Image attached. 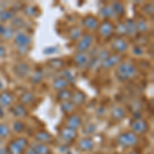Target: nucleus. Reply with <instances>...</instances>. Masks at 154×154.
<instances>
[{
  "label": "nucleus",
  "mask_w": 154,
  "mask_h": 154,
  "mask_svg": "<svg viewBox=\"0 0 154 154\" xmlns=\"http://www.w3.org/2000/svg\"><path fill=\"white\" fill-rule=\"evenodd\" d=\"M116 77L121 81L130 80L137 75V68L134 64L128 62H121L116 67Z\"/></svg>",
  "instance_id": "1"
},
{
  "label": "nucleus",
  "mask_w": 154,
  "mask_h": 154,
  "mask_svg": "<svg viewBox=\"0 0 154 154\" xmlns=\"http://www.w3.org/2000/svg\"><path fill=\"white\" fill-rule=\"evenodd\" d=\"M117 143L122 147H135L139 143V137L133 131H126L118 136Z\"/></svg>",
  "instance_id": "2"
},
{
  "label": "nucleus",
  "mask_w": 154,
  "mask_h": 154,
  "mask_svg": "<svg viewBox=\"0 0 154 154\" xmlns=\"http://www.w3.org/2000/svg\"><path fill=\"white\" fill-rule=\"evenodd\" d=\"M27 146H28V140L26 138H18L8 144L7 150L9 154H23Z\"/></svg>",
  "instance_id": "3"
},
{
  "label": "nucleus",
  "mask_w": 154,
  "mask_h": 154,
  "mask_svg": "<svg viewBox=\"0 0 154 154\" xmlns=\"http://www.w3.org/2000/svg\"><path fill=\"white\" fill-rule=\"evenodd\" d=\"M94 42V37L91 34H84L83 36H81V38L79 39L78 43L76 45L77 53H83L85 54L88 51V48L91 46Z\"/></svg>",
  "instance_id": "4"
},
{
  "label": "nucleus",
  "mask_w": 154,
  "mask_h": 154,
  "mask_svg": "<svg viewBox=\"0 0 154 154\" xmlns=\"http://www.w3.org/2000/svg\"><path fill=\"white\" fill-rule=\"evenodd\" d=\"M131 130L133 133H135L136 135H143L146 134L149 130V125L144 119H135V120L131 122Z\"/></svg>",
  "instance_id": "5"
},
{
  "label": "nucleus",
  "mask_w": 154,
  "mask_h": 154,
  "mask_svg": "<svg viewBox=\"0 0 154 154\" xmlns=\"http://www.w3.org/2000/svg\"><path fill=\"white\" fill-rule=\"evenodd\" d=\"M31 41V36L24 32H19L14 35V43L16 45H18V48H28Z\"/></svg>",
  "instance_id": "6"
},
{
  "label": "nucleus",
  "mask_w": 154,
  "mask_h": 154,
  "mask_svg": "<svg viewBox=\"0 0 154 154\" xmlns=\"http://www.w3.org/2000/svg\"><path fill=\"white\" fill-rule=\"evenodd\" d=\"M119 63H121V57L118 54H109L108 58L102 62L101 65L104 69H111L113 67L117 66Z\"/></svg>",
  "instance_id": "7"
},
{
  "label": "nucleus",
  "mask_w": 154,
  "mask_h": 154,
  "mask_svg": "<svg viewBox=\"0 0 154 154\" xmlns=\"http://www.w3.org/2000/svg\"><path fill=\"white\" fill-rule=\"evenodd\" d=\"M99 33L101 36L103 37H109L112 35V33L114 32V26L111 22L109 21H104L101 24H99L98 27Z\"/></svg>",
  "instance_id": "8"
},
{
  "label": "nucleus",
  "mask_w": 154,
  "mask_h": 154,
  "mask_svg": "<svg viewBox=\"0 0 154 154\" xmlns=\"http://www.w3.org/2000/svg\"><path fill=\"white\" fill-rule=\"evenodd\" d=\"M82 125V121H81V118L79 117L76 114H71V115L68 116L66 120V128H69L71 130L77 131L79 128Z\"/></svg>",
  "instance_id": "9"
},
{
  "label": "nucleus",
  "mask_w": 154,
  "mask_h": 154,
  "mask_svg": "<svg viewBox=\"0 0 154 154\" xmlns=\"http://www.w3.org/2000/svg\"><path fill=\"white\" fill-rule=\"evenodd\" d=\"M128 48V44L122 37H117L115 38L112 42V48L116 53L120 54V53H125L126 51V49Z\"/></svg>",
  "instance_id": "10"
},
{
  "label": "nucleus",
  "mask_w": 154,
  "mask_h": 154,
  "mask_svg": "<svg viewBox=\"0 0 154 154\" xmlns=\"http://www.w3.org/2000/svg\"><path fill=\"white\" fill-rule=\"evenodd\" d=\"M60 136H61L62 140L66 141V142H72L76 139L77 131L74 130H71L69 128H63L60 131Z\"/></svg>",
  "instance_id": "11"
},
{
  "label": "nucleus",
  "mask_w": 154,
  "mask_h": 154,
  "mask_svg": "<svg viewBox=\"0 0 154 154\" xmlns=\"http://www.w3.org/2000/svg\"><path fill=\"white\" fill-rule=\"evenodd\" d=\"M35 142L36 143H41V144H48V143H51L53 142V136L51 135L49 133L45 131H40L38 133H36L35 137Z\"/></svg>",
  "instance_id": "12"
},
{
  "label": "nucleus",
  "mask_w": 154,
  "mask_h": 154,
  "mask_svg": "<svg viewBox=\"0 0 154 154\" xmlns=\"http://www.w3.org/2000/svg\"><path fill=\"white\" fill-rule=\"evenodd\" d=\"M83 26L88 30H97L99 27V21L98 19L93 16H88L83 19L82 21Z\"/></svg>",
  "instance_id": "13"
},
{
  "label": "nucleus",
  "mask_w": 154,
  "mask_h": 154,
  "mask_svg": "<svg viewBox=\"0 0 154 154\" xmlns=\"http://www.w3.org/2000/svg\"><path fill=\"white\" fill-rule=\"evenodd\" d=\"M14 72H16L17 76L24 78V77L28 76L30 73V67L27 65L26 63H19L14 68Z\"/></svg>",
  "instance_id": "14"
},
{
  "label": "nucleus",
  "mask_w": 154,
  "mask_h": 154,
  "mask_svg": "<svg viewBox=\"0 0 154 154\" xmlns=\"http://www.w3.org/2000/svg\"><path fill=\"white\" fill-rule=\"evenodd\" d=\"M94 146H95V143L91 138H83L78 143V148L81 151H91L93 150Z\"/></svg>",
  "instance_id": "15"
},
{
  "label": "nucleus",
  "mask_w": 154,
  "mask_h": 154,
  "mask_svg": "<svg viewBox=\"0 0 154 154\" xmlns=\"http://www.w3.org/2000/svg\"><path fill=\"white\" fill-rule=\"evenodd\" d=\"M14 102V96L8 91L0 94V107H9Z\"/></svg>",
  "instance_id": "16"
},
{
  "label": "nucleus",
  "mask_w": 154,
  "mask_h": 154,
  "mask_svg": "<svg viewBox=\"0 0 154 154\" xmlns=\"http://www.w3.org/2000/svg\"><path fill=\"white\" fill-rule=\"evenodd\" d=\"M30 148L35 151L37 154H51V149H49L48 146L45 145V144L34 142L30 146Z\"/></svg>",
  "instance_id": "17"
},
{
  "label": "nucleus",
  "mask_w": 154,
  "mask_h": 154,
  "mask_svg": "<svg viewBox=\"0 0 154 154\" xmlns=\"http://www.w3.org/2000/svg\"><path fill=\"white\" fill-rule=\"evenodd\" d=\"M74 62L77 66L79 67H84L88 64L89 62V58L86 54L83 53H77L75 56H74Z\"/></svg>",
  "instance_id": "18"
},
{
  "label": "nucleus",
  "mask_w": 154,
  "mask_h": 154,
  "mask_svg": "<svg viewBox=\"0 0 154 154\" xmlns=\"http://www.w3.org/2000/svg\"><path fill=\"white\" fill-rule=\"evenodd\" d=\"M35 101V95L31 91H25V93L20 97V102L23 106L31 105Z\"/></svg>",
  "instance_id": "19"
},
{
  "label": "nucleus",
  "mask_w": 154,
  "mask_h": 154,
  "mask_svg": "<svg viewBox=\"0 0 154 154\" xmlns=\"http://www.w3.org/2000/svg\"><path fill=\"white\" fill-rule=\"evenodd\" d=\"M11 111L12 113V115L16 116L18 118L25 117L27 115V109L25 108V106H23L22 104H18V105H14L12 108H11Z\"/></svg>",
  "instance_id": "20"
},
{
  "label": "nucleus",
  "mask_w": 154,
  "mask_h": 154,
  "mask_svg": "<svg viewBox=\"0 0 154 154\" xmlns=\"http://www.w3.org/2000/svg\"><path fill=\"white\" fill-rule=\"evenodd\" d=\"M86 100V96L84 95L82 91H76V93L72 94L71 97V102L76 106H80L85 102Z\"/></svg>",
  "instance_id": "21"
},
{
  "label": "nucleus",
  "mask_w": 154,
  "mask_h": 154,
  "mask_svg": "<svg viewBox=\"0 0 154 154\" xmlns=\"http://www.w3.org/2000/svg\"><path fill=\"white\" fill-rule=\"evenodd\" d=\"M111 116L115 120L120 121L125 117V110L122 107H114L111 110Z\"/></svg>",
  "instance_id": "22"
},
{
  "label": "nucleus",
  "mask_w": 154,
  "mask_h": 154,
  "mask_svg": "<svg viewBox=\"0 0 154 154\" xmlns=\"http://www.w3.org/2000/svg\"><path fill=\"white\" fill-rule=\"evenodd\" d=\"M68 80L65 79L64 77H58L53 81V88L57 91H62V89H65L68 86Z\"/></svg>",
  "instance_id": "23"
},
{
  "label": "nucleus",
  "mask_w": 154,
  "mask_h": 154,
  "mask_svg": "<svg viewBox=\"0 0 154 154\" xmlns=\"http://www.w3.org/2000/svg\"><path fill=\"white\" fill-rule=\"evenodd\" d=\"M14 34V28L12 27H5V26H0V35L2 38L5 40H9Z\"/></svg>",
  "instance_id": "24"
},
{
  "label": "nucleus",
  "mask_w": 154,
  "mask_h": 154,
  "mask_svg": "<svg viewBox=\"0 0 154 154\" xmlns=\"http://www.w3.org/2000/svg\"><path fill=\"white\" fill-rule=\"evenodd\" d=\"M99 14H100L102 18H104V19H110V18H113V17L115 16L112 7H111L110 5H105V6L102 7V8L100 9V11H99Z\"/></svg>",
  "instance_id": "25"
},
{
  "label": "nucleus",
  "mask_w": 154,
  "mask_h": 154,
  "mask_svg": "<svg viewBox=\"0 0 154 154\" xmlns=\"http://www.w3.org/2000/svg\"><path fill=\"white\" fill-rule=\"evenodd\" d=\"M72 91L70 89H62V91H59L58 93V96H57V98H58L59 101L61 102H65V101H69L71 100V97H72Z\"/></svg>",
  "instance_id": "26"
},
{
  "label": "nucleus",
  "mask_w": 154,
  "mask_h": 154,
  "mask_svg": "<svg viewBox=\"0 0 154 154\" xmlns=\"http://www.w3.org/2000/svg\"><path fill=\"white\" fill-rule=\"evenodd\" d=\"M74 105L71 101H65L61 103V110L66 114H71L74 111Z\"/></svg>",
  "instance_id": "27"
},
{
  "label": "nucleus",
  "mask_w": 154,
  "mask_h": 154,
  "mask_svg": "<svg viewBox=\"0 0 154 154\" xmlns=\"http://www.w3.org/2000/svg\"><path fill=\"white\" fill-rule=\"evenodd\" d=\"M14 12L11 9H3L0 11V21L1 22H6L9 20L14 19Z\"/></svg>",
  "instance_id": "28"
},
{
  "label": "nucleus",
  "mask_w": 154,
  "mask_h": 154,
  "mask_svg": "<svg viewBox=\"0 0 154 154\" xmlns=\"http://www.w3.org/2000/svg\"><path fill=\"white\" fill-rule=\"evenodd\" d=\"M125 26H126V34L128 35H135L137 32V27H136V22L134 20H126Z\"/></svg>",
  "instance_id": "29"
},
{
  "label": "nucleus",
  "mask_w": 154,
  "mask_h": 154,
  "mask_svg": "<svg viewBox=\"0 0 154 154\" xmlns=\"http://www.w3.org/2000/svg\"><path fill=\"white\" fill-rule=\"evenodd\" d=\"M43 76H44L43 71L40 70V69H37V70L33 73V75H31V78H30V80H31L32 83L37 84V83L41 82V80L43 79Z\"/></svg>",
  "instance_id": "30"
},
{
  "label": "nucleus",
  "mask_w": 154,
  "mask_h": 154,
  "mask_svg": "<svg viewBox=\"0 0 154 154\" xmlns=\"http://www.w3.org/2000/svg\"><path fill=\"white\" fill-rule=\"evenodd\" d=\"M11 135V128L5 123H0V139H5Z\"/></svg>",
  "instance_id": "31"
},
{
  "label": "nucleus",
  "mask_w": 154,
  "mask_h": 154,
  "mask_svg": "<svg viewBox=\"0 0 154 154\" xmlns=\"http://www.w3.org/2000/svg\"><path fill=\"white\" fill-rule=\"evenodd\" d=\"M136 27H137V32H140V33H145L148 30V25L144 20H139L136 23Z\"/></svg>",
  "instance_id": "32"
},
{
  "label": "nucleus",
  "mask_w": 154,
  "mask_h": 154,
  "mask_svg": "<svg viewBox=\"0 0 154 154\" xmlns=\"http://www.w3.org/2000/svg\"><path fill=\"white\" fill-rule=\"evenodd\" d=\"M113 11L115 14H125V6H123L122 3H120V2H115V3H113L112 5Z\"/></svg>",
  "instance_id": "33"
},
{
  "label": "nucleus",
  "mask_w": 154,
  "mask_h": 154,
  "mask_svg": "<svg viewBox=\"0 0 154 154\" xmlns=\"http://www.w3.org/2000/svg\"><path fill=\"white\" fill-rule=\"evenodd\" d=\"M80 36H81V31L79 28L73 27L69 31V37H70V39H72V40H77Z\"/></svg>",
  "instance_id": "34"
},
{
  "label": "nucleus",
  "mask_w": 154,
  "mask_h": 154,
  "mask_svg": "<svg viewBox=\"0 0 154 154\" xmlns=\"http://www.w3.org/2000/svg\"><path fill=\"white\" fill-rule=\"evenodd\" d=\"M48 64L54 69H61L64 67V61L61 59H53L48 62Z\"/></svg>",
  "instance_id": "35"
},
{
  "label": "nucleus",
  "mask_w": 154,
  "mask_h": 154,
  "mask_svg": "<svg viewBox=\"0 0 154 154\" xmlns=\"http://www.w3.org/2000/svg\"><path fill=\"white\" fill-rule=\"evenodd\" d=\"M116 30V32H117L118 35L122 36V35H125L126 34V26H125V22H120L117 27H116V29L114 28V31Z\"/></svg>",
  "instance_id": "36"
},
{
  "label": "nucleus",
  "mask_w": 154,
  "mask_h": 154,
  "mask_svg": "<svg viewBox=\"0 0 154 154\" xmlns=\"http://www.w3.org/2000/svg\"><path fill=\"white\" fill-rule=\"evenodd\" d=\"M25 128V125L22 121H14V125H12V130H14L16 133H22Z\"/></svg>",
  "instance_id": "37"
},
{
  "label": "nucleus",
  "mask_w": 154,
  "mask_h": 154,
  "mask_svg": "<svg viewBox=\"0 0 154 154\" xmlns=\"http://www.w3.org/2000/svg\"><path fill=\"white\" fill-rule=\"evenodd\" d=\"M109 54H109V51H106V49H102V51H99L97 59H98L99 61L101 62V64H102V62L105 61V60H106L107 58H108Z\"/></svg>",
  "instance_id": "38"
},
{
  "label": "nucleus",
  "mask_w": 154,
  "mask_h": 154,
  "mask_svg": "<svg viewBox=\"0 0 154 154\" xmlns=\"http://www.w3.org/2000/svg\"><path fill=\"white\" fill-rule=\"evenodd\" d=\"M36 11H37V8L35 6H27L26 8H25V14L29 17H33V16H35Z\"/></svg>",
  "instance_id": "39"
},
{
  "label": "nucleus",
  "mask_w": 154,
  "mask_h": 154,
  "mask_svg": "<svg viewBox=\"0 0 154 154\" xmlns=\"http://www.w3.org/2000/svg\"><path fill=\"white\" fill-rule=\"evenodd\" d=\"M63 77L68 80V82H71V81L75 80V76L72 74V72L70 70H66L65 72H64V76Z\"/></svg>",
  "instance_id": "40"
},
{
  "label": "nucleus",
  "mask_w": 154,
  "mask_h": 154,
  "mask_svg": "<svg viewBox=\"0 0 154 154\" xmlns=\"http://www.w3.org/2000/svg\"><path fill=\"white\" fill-rule=\"evenodd\" d=\"M24 21L22 18H14L12 19V27H21Z\"/></svg>",
  "instance_id": "41"
},
{
  "label": "nucleus",
  "mask_w": 154,
  "mask_h": 154,
  "mask_svg": "<svg viewBox=\"0 0 154 154\" xmlns=\"http://www.w3.org/2000/svg\"><path fill=\"white\" fill-rule=\"evenodd\" d=\"M57 51H58V48H56V46H53V48H45L43 51V53L45 54H54L57 53Z\"/></svg>",
  "instance_id": "42"
},
{
  "label": "nucleus",
  "mask_w": 154,
  "mask_h": 154,
  "mask_svg": "<svg viewBox=\"0 0 154 154\" xmlns=\"http://www.w3.org/2000/svg\"><path fill=\"white\" fill-rule=\"evenodd\" d=\"M134 54H138V56H140V54H143V49L141 46H136L135 48H134Z\"/></svg>",
  "instance_id": "43"
},
{
  "label": "nucleus",
  "mask_w": 154,
  "mask_h": 154,
  "mask_svg": "<svg viewBox=\"0 0 154 154\" xmlns=\"http://www.w3.org/2000/svg\"><path fill=\"white\" fill-rule=\"evenodd\" d=\"M95 130H96V126L93 125H88L86 126V131H88V134H93L94 131H95Z\"/></svg>",
  "instance_id": "44"
},
{
  "label": "nucleus",
  "mask_w": 154,
  "mask_h": 154,
  "mask_svg": "<svg viewBox=\"0 0 154 154\" xmlns=\"http://www.w3.org/2000/svg\"><path fill=\"white\" fill-rule=\"evenodd\" d=\"M6 56V51L2 45H0V58H4Z\"/></svg>",
  "instance_id": "45"
},
{
  "label": "nucleus",
  "mask_w": 154,
  "mask_h": 154,
  "mask_svg": "<svg viewBox=\"0 0 154 154\" xmlns=\"http://www.w3.org/2000/svg\"><path fill=\"white\" fill-rule=\"evenodd\" d=\"M145 8H147L146 9V11H147L148 14H152L153 12V4H147V5L145 6Z\"/></svg>",
  "instance_id": "46"
},
{
  "label": "nucleus",
  "mask_w": 154,
  "mask_h": 154,
  "mask_svg": "<svg viewBox=\"0 0 154 154\" xmlns=\"http://www.w3.org/2000/svg\"><path fill=\"white\" fill-rule=\"evenodd\" d=\"M0 154H9L8 150H7V148H4V147L0 148Z\"/></svg>",
  "instance_id": "47"
},
{
  "label": "nucleus",
  "mask_w": 154,
  "mask_h": 154,
  "mask_svg": "<svg viewBox=\"0 0 154 154\" xmlns=\"http://www.w3.org/2000/svg\"><path fill=\"white\" fill-rule=\"evenodd\" d=\"M26 154H37V153H36V152H35V151H34V150H32L31 148H29L28 150L26 151Z\"/></svg>",
  "instance_id": "48"
},
{
  "label": "nucleus",
  "mask_w": 154,
  "mask_h": 154,
  "mask_svg": "<svg viewBox=\"0 0 154 154\" xmlns=\"http://www.w3.org/2000/svg\"><path fill=\"white\" fill-rule=\"evenodd\" d=\"M3 88V81L0 79V91H1V89Z\"/></svg>",
  "instance_id": "49"
},
{
  "label": "nucleus",
  "mask_w": 154,
  "mask_h": 154,
  "mask_svg": "<svg viewBox=\"0 0 154 154\" xmlns=\"http://www.w3.org/2000/svg\"><path fill=\"white\" fill-rule=\"evenodd\" d=\"M3 115V110H2V107H0V117Z\"/></svg>",
  "instance_id": "50"
},
{
  "label": "nucleus",
  "mask_w": 154,
  "mask_h": 154,
  "mask_svg": "<svg viewBox=\"0 0 154 154\" xmlns=\"http://www.w3.org/2000/svg\"><path fill=\"white\" fill-rule=\"evenodd\" d=\"M130 154H140L139 152H137V151H131V152Z\"/></svg>",
  "instance_id": "51"
},
{
  "label": "nucleus",
  "mask_w": 154,
  "mask_h": 154,
  "mask_svg": "<svg viewBox=\"0 0 154 154\" xmlns=\"http://www.w3.org/2000/svg\"><path fill=\"white\" fill-rule=\"evenodd\" d=\"M1 145H2V140L0 139V148H1Z\"/></svg>",
  "instance_id": "52"
}]
</instances>
